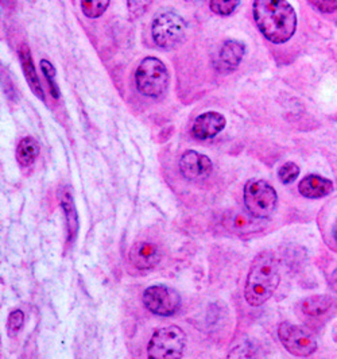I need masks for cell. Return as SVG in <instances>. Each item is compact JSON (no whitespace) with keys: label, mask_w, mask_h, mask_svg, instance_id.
<instances>
[{"label":"cell","mask_w":337,"mask_h":359,"mask_svg":"<svg viewBox=\"0 0 337 359\" xmlns=\"http://www.w3.org/2000/svg\"><path fill=\"white\" fill-rule=\"evenodd\" d=\"M333 235H335V239H336V242H337V223H336V226H335V230H333Z\"/></svg>","instance_id":"4316f807"},{"label":"cell","mask_w":337,"mask_h":359,"mask_svg":"<svg viewBox=\"0 0 337 359\" xmlns=\"http://www.w3.org/2000/svg\"><path fill=\"white\" fill-rule=\"evenodd\" d=\"M245 205L255 219H268L277 210L278 195L265 180H249L245 187Z\"/></svg>","instance_id":"5b68a950"},{"label":"cell","mask_w":337,"mask_h":359,"mask_svg":"<svg viewBox=\"0 0 337 359\" xmlns=\"http://www.w3.org/2000/svg\"><path fill=\"white\" fill-rule=\"evenodd\" d=\"M150 4H151V0H127V8L131 17L134 18L143 15L147 11Z\"/></svg>","instance_id":"cb8c5ba5"},{"label":"cell","mask_w":337,"mask_h":359,"mask_svg":"<svg viewBox=\"0 0 337 359\" xmlns=\"http://www.w3.org/2000/svg\"><path fill=\"white\" fill-rule=\"evenodd\" d=\"M240 0H209V8L216 15L228 17L238 8Z\"/></svg>","instance_id":"ffe728a7"},{"label":"cell","mask_w":337,"mask_h":359,"mask_svg":"<svg viewBox=\"0 0 337 359\" xmlns=\"http://www.w3.org/2000/svg\"><path fill=\"white\" fill-rule=\"evenodd\" d=\"M130 262L138 270L154 269L160 262V249L150 242H137L130 250Z\"/></svg>","instance_id":"7c38bea8"},{"label":"cell","mask_w":337,"mask_h":359,"mask_svg":"<svg viewBox=\"0 0 337 359\" xmlns=\"http://www.w3.org/2000/svg\"><path fill=\"white\" fill-rule=\"evenodd\" d=\"M143 304L157 316H172L181 306L177 290L166 285H153L143 292Z\"/></svg>","instance_id":"ba28073f"},{"label":"cell","mask_w":337,"mask_h":359,"mask_svg":"<svg viewBox=\"0 0 337 359\" xmlns=\"http://www.w3.org/2000/svg\"><path fill=\"white\" fill-rule=\"evenodd\" d=\"M298 191L303 198H325L332 194L333 184L331 180L321 177L319 175H309L298 184Z\"/></svg>","instance_id":"4fadbf2b"},{"label":"cell","mask_w":337,"mask_h":359,"mask_svg":"<svg viewBox=\"0 0 337 359\" xmlns=\"http://www.w3.org/2000/svg\"><path fill=\"white\" fill-rule=\"evenodd\" d=\"M315 8H317L319 13L329 14L337 10V0H309Z\"/></svg>","instance_id":"d4e9b609"},{"label":"cell","mask_w":337,"mask_h":359,"mask_svg":"<svg viewBox=\"0 0 337 359\" xmlns=\"http://www.w3.org/2000/svg\"><path fill=\"white\" fill-rule=\"evenodd\" d=\"M226 125H227V121L221 114L208 111L205 114H201L198 118H195V123L192 127V135L198 141L212 140L219 133L224 130Z\"/></svg>","instance_id":"30bf717a"},{"label":"cell","mask_w":337,"mask_h":359,"mask_svg":"<svg viewBox=\"0 0 337 359\" xmlns=\"http://www.w3.org/2000/svg\"><path fill=\"white\" fill-rule=\"evenodd\" d=\"M19 58H20V62H22L25 77H26L30 88L41 100L45 102V92H43V88H42V86L39 83V79H38V74H36V65H34V61H33V55L30 53L29 46H26V45L20 46V49H19Z\"/></svg>","instance_id":"5bb4252c"},{"label":"cell","mask_w":337,"mask_h":359,"mask_svg":"<svg viewBox=\"0 0 337 359\" xmlns=\"http://www.w3.org/2000/svg\"><path fill=\"white\" fill-rule=\"evenodd\" d=\"M329 285L332 287V290L337 293V268L331 273V277H329Z\"/></svg>","instance_id":"484cf974"},{"label":"cell","mask_w":337,"mask_h":359,"mask_svg":"<svg viewBox=\"0 0 337 359\" xmlns=\"http://www.w3.org/2000/svg\"><path fill=\"white\" fill-rule=\"evenodd\" d=\"M280 268L271 252H263L255 257L251 264L245 297L251 306H261L274 294L280 285Z\"/></svg>","instance_id":"7a4b0ae2"},{"label":"cell","mask_w":337,"mask_h":359,"mask_svg":"<svg viewBox=\"0 0 337 359\" xmlns=\"http://www.w3.org/2000/svg\"><path fill=\"white\" fill-rule=\"evenodd\" d=\"M213 165L209 157L188 150L179 158V172L189 181H200L207 179L212 173Z\"/></svg>","instance_id":"9c48e42d"},{"label":"cell","mask_w":337,"mask_h":359,"mask_svg":"<svg viewBox=\"0 0 337 359\" xmlns=\"http://www.w3.org/2000/svg\"><path fill=\"white\" fill-rule=\"evenodd\" d=\"M186 346V334L178 325L157 330L147 346V359H181Z\"/></svg>","instance_id":"277c9868"},{"label":"cell","mask_w":337,"mask_h":359,"mask_svg":"<svg viewBox=\"0 0 337 359\" xmlns=\"http://www.w3.org/2000/svg\"><path fill=\"white\" fill-rule=\"evenodd\" d=\"M252 14L259 32L275 45L291 39L297 30V14L287 0H254Z\"/></svg>","instance_id":"6da1fadb"},{"label":"cell","mask_w":337,"mask_h":359,"mask_svg":"<svg viewBox=\"0 0 337 359\" xmlns=\"http://www.w3.org/2000/svg\"><path fill=\"white\" fill-rule=\"evenodd\" d=\"M137 88L143 96L157 99L169 87V72L166 65L157 57H146L139 64L137 73Z\"/></svg>","instance_id":"3957f363"},{"label":"cell","mask_w":337,"mask_h":359,"mask_svg":"<svg viewBox=\"0 0 337 359\" xmlns=\"http://www.w3.org/2000/svg\"><path fill=\"white\" fill-rule=\"evenodd\" d=\"M228 359H255V351L249 341H242L233 347L228 355Z\"/></svg>","instance_id":"7402d4cb"},{"label":"cell","mask_w":337,"mask_h":359,"mask_svg":"<svg viewBox=\"0 0 337 359\" xmlns=\"http://www.w3.org/2000/svg\"><path fill=\"white\" fill-rule=\"evenodd\" d=\"M25 323V313L22 311H13L8 316V320H7V331H8V335L10 337H15L18 334L19 331L22 330Z\"/></svg>","instance_id":"603a6c76"},{"label":"cell","mask_w":337,"mask_h":359,"mask_svg":"<svg viewBox=\"0 0 337 359\" xmlns=\"http://www.w3.org/2000/svg\"><path fill=\"white\" fill-rule=\"evenodd\" d=\"M332 303H333V300L328 296H319V294L312 296V297H308L306 300H303L301 306L302 312L306 316L319 318V316L325 315L326 312H329Z\"/></svg>","instance_id":"2e32d148"},{"label":"cell","mask_w":337,"mask_h":359,"mask_svg":"<svg viewBox=\"0 0 337 359\" xmlns=\"http://www.w3.org/2000/svg\"><path fill=\"white\" fill-rule=\"evenodd\" d=\"M61 207L67 217V230H68V241L74 242L77 233H78V215L73 201L71 192L68 188L61 191Z\"/></svg>","instance_id":"9a60e30c"},{"label":"cell","mask_w":337,"mask_h":359,"mask_svg":"<svg viewBox=\"0 0 337 359\" xmlns=\"http://www.w3.org/2000/svg\"><path fill=\"white\" fill-rule=\"evenodd\" d=\"M246 53L245 43L239 41H226L220 48L214 67L219 72L231 73L239 67Z\"/></svg>","instance_id":"8fae6325"},{"label":"cell","mask_w":337,"mask_h":359,"mask_svg":"<svg viewBox=\"0 0 337 359\" xmlns=\"http://www.w3.org/2000/svg\"><path fill=\"white\" fill-rule=\"evenodd\" d=\"M111 0H81V10L89 19L99 18L106 13Z\"/></svg>","instance_id":"ac0fdd59"},{"label":"cell","mask_w":337,"mask_h":359,"mask_svg":"<svg viewBox=\"0 0 337 359\" xmlns=\"http://www.w3.org/2000/svg\"><path fill=\"white\" fill-rule=\"evenodd\" d=\"M278 338L284 348L296 357H309L317 350L315 335L301 325L286 322L280 324Z\"/></svg>","instance_id":"52a82bcc"},{"label":"cell","mask_w":337,"mask_h":359,"mask_svg":"<svg viewBox=\"0 0 337 359\" xmlns=\"http://www.w3.org/2000/svg\"><path fill=\"white\" fill-rule=\"evenodd\" d=\"M39 154V144L34 138L26 137L20 140L18 147H17V160L19 163L25 168L32 166Z\"/></svg>","instance_id":"e0dca14e"},{"label":"cell","mask_w":337,"mask_h":359,"mask_svg":"<svg viewBox=\"0 0 337 359\" xmlns=\"http://www.w3.org/2000/svg\"><path fill=\"white\" fill-rule=\"evenodd\" d=\"M41 71L45 74V79L49 84V90L52 93L54 99H58L60 97V88H58V84H57V74H55V68L53 67V64L48 60H41Z\"/></svg>","instance_id":"d6986e66"},{"label":"cell","mask_w":337,"mask_h":359,"mask_svg":"<svg viewBox=\"0 0 337 359\" xmlns=\"http://www.w3.org/2000/svg\"><path fill=\"white\" fill-rule=\"evenodd\" d=\"M186 22L174 11H160L153 20L151 36L157 46L165 50H172L186 36Z\"/></svg>","instance_id":"8992f818"},{"label":"cell","mask_w":337,"mask_h":359,"mask_svg":"<svg viewBox=\"0 0 337 359\" xmlns=\"http://www.w3.org/2000/svg\"><path fill=\"white\" fill-rule=\"evenodd\" d=\"M298 175H300V168L294 162H286L278 170V177L284 184L294 182L298 177Z\"/></svg>","instance_id":"44dd1931"}]
</instances>
